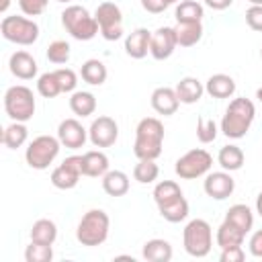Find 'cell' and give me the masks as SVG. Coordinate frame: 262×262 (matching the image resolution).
Here are the masks:
<instances>
[{"instance_id": "b9f144b4", "label": "cell", "mask_w": 262, "mask_h": 262, "mask_svg": "<svg viewBox=\"0 0 262 262\" xmlns=\"http://www.w3.org/2000/svg\"><path fill=\"white\" fill-rule=\"evenodd\" d=\"M246 23L252 31H260L262 33V6H256L252 4L248 10H246Z\"/></svg>"}, {"instance_id": "4316f807", "label": "cell", "mask_w": 262, "mask_h": 262, "mask_svg": "<svg viewBox=\"0 0 262 262\" xmlns=\"http://www.w3.org/2000/svg\"><path fill=\"white\" fill-rule=\"evenodd\" d=\"M80 76H82V80L86 84L100 86V84H104L108 72H106V66L100 59H86L82 63V68H80Z\"/></svg>"}, {"instance_id": "e575fe53", "label": "cell", "mask_w": 262, "mask_h": 262, "mask_svg": "<svg viewBox=\"0 0 262 262\" xmlns=\"http://www.w3.org/2000/svg\"><path fill=\"white\" fill-rule=\"evenodd\" d=\"M160 168L156 164V160H139L133 168V178L139 184H151L154 180H158Z\"/></svg>"}, {"instance_id": "30bf717a", "label": "cell", "mask_w": 262, "mask_h": 262, "mask_svg": "<svg viewBox=\"0 0 262 262\" xmlns=\"http://www.w3.org/2000/svg\"><path fill=\"white\" fill-rule=\"evenodd\" d=\"M100 35L106 41H117L123 35V12L115 2H100L94 10Z\"/></svg>"}, {"instance_id": "5b68a950", "label": "cell", "mask_w": 262, "mask_h": 262, "mask_svg": "<svg viewBox=\"0 0 262 262\" xmlns=\"http://www.w3.org/2000/svg\"><path fill=\"white\" fill-rule=\"evenodd\" d=\"M182 244L188 256L205 258L213 246V229L205 219H192L182 231Z\"/></svg>"}, {"instance_id": "7a4b0ae2", "label": "cell", "mask_w": 262, "mask_h": 262, "mask_svg": "<svg viewBox=\"0 0 262 262\" xmlns=\"http://www.w3.org/2000/svg\"><path fill=\"white\" fill-rule=\"evenodd\" d=\"M256 117V106L250 98H233L221 119V131L229 139H242Z\"/></svg>"}, {"instance_id": "e0dca14e", "label": "cell", "mask_w": 262, "mask_h": 262, "mask_svg": "<svg viewBox=\"0 0 262 262\" xmlns=\"http://www.w3.org/2000/svg\"><path fill=\"white\" fill-rule=\"evenodd\" d=\"M149 43H151V33L139 27L125 37V51L133 59H143L149 53Z\"/></svg>"}, {"instance_id": "7bdbcfd3", "label": "cell", "mask_w": 262, "mask_h": 262, "mask_svg": "<svg viewBox=\"0 0 262 262\" xmlns=\"http://www.w3.org/2000/svg\"><path fill=\"white\" fill-rule=\"evenodd\" d=\"M244 258H246V254H244V248L242 246L223 248L221 250V256H219L221 262H244Z\"/></svg>"}, {"instance_id": "ffe728a7", "label": "cell", "mask_w": 262, "mask_h": 262, "mask_svg": "<svg viewBox=\"0 0 262 262\" xmlns=\"http://www.w3.org/2000/svg\"><path fill=\"white\" fill-rule=\"evenodd\" d=\"M174 90H176L180 102H184V104H194V102L201 100V96H203V92H205V86H203L196 78L186 76V78H182V80L176 84Z\"/></svg>"}, {"instance_id": "7402d4cb", "label": "cell", "mask_w": 262, "mask_h": 262, "mask_svg": "<svg viewBox=\"0 0 262 262\" xmlns=\"http://www.w3.org/2000/svg\"><path fill=\"white\" fill-rule=\"evenodd\" d=\"M102 188L111 196H123L129 192V176L123 170H108L102 176Z\"/></svg>"}, {"instance_id": "277c9868", "label": "cell", "mask_w": 262, "mask_h": 262, "mask_svg": "<svg viewBox=\"0 0 262 262\" xmlns=\"http://www.w3.org/2000/svg\"><path fill=\"white\" fill-rule=\"evenodd\" d=\"M61 25L63 29L78 41H90L98 35V23L96 18L80 4H70L61 12Z\"/></svg>"}, {"instance_id": "484cf974", "label": "cell", "mask_w": 262, "mask_h": 262, "mask_svg": "<svg viewBox=\"0 0 262 262\" xmlns=\"http://www.w3.org/2000/svg\"><path fill=\"white\" fill-rule=\"evenodd\" d=\"M244 237H246V233L239 229V227H235L233 223H229L227 219L219 225V229H217V235H215V242H217V246L223 250V248H231V246H242L244 244Z\"/></svg>"}, {"instance_id": "1f68e13d", "label": "cell", "mask_w": 262, "mask_h": 262, "mask_svg": "<svg viewBox=\"0 0 262 262\" xmlns=\"http://www.w3.org/2000/svg\"><path fill=\"white\" fill-rule=\"evenodd\" d=\"M174 16H176V23H201L205 16V8L196 0H182L176 6Z\"/></svg>"}, {"instance_id": "f546056e", "label": "cell", "mask_w": 262, "mask_h": 262, "mask_svg": "<svg viewBox=\"0 0 262 262\" xmlns=\"http://www.w3.org/2000/svg\"><path fill=\"white\" fill-rule=\"evenodd\" d=\"M225 219H227L229 223H233L235 227H239L244 233H248V231L252 229V225H254V215H252V209H250L248 205H244V203L231 205V207L227 209Z\"/></svg>"}, {"instance_id": "ee69618b", "label": "cell", "mask_w": 262, "mask_h": 262, "mask_svg": "<svg viewBox=\"0 0 262 262\" xmlns=\"http://www.w3.org/2000/svg\"><path fill=\"white\" fill-rule=\"evenodd\" d=\"M141 6L151 14H160L170 6V0H141Z\"/></svg>"}, {"instance_id": "d4e9b609", "label": "cell", "mask_w": 262, "mask_h": 262, "mask_svg": "<svg viewBox=\"0 0 262 262\" xmlns=\"http://www.w3.org/2000/svg\"><path fill=\"white\" fill-rule=\"evenodd\" d=\"M174 33H176V43L180 47H192L203 37V25L201 23H178L174 27Z\"/></svg>"}, {"instance_id": "2e32d148", "label": "cell", "mask_w": 262, "mask_h": 262, "mask_svg": "<svg viewBox=\"0 0 262 262\" xmlns=\"http://www.w3.org/2000/svg\"><path fill=\"white\" fill-rule=\"evenodd\" d=\"M180 106V100H178V94L174 88L170 86H160L151 92V108L158 113V115H164V117H170L178 111Z\"/></svg>"}, {"instance_id": "7dc6e473", "label": "cell", "mask_w": 262, "mask_h": 262, "mask_svg": "<svg viewBox=\"0 0 262 262\" xmlns=\"http://www.w3.org/2000/svg\"><path fill=\"white\" fill-rule=\"evenodd\" d=\"M256 213L262 217V192L256 196Z\"/></svg>"}, {"instance_id": "7c38bea8", "label": "cell", "mask_w": 262, "mask_h": 262, "mask_svg": "<svg viewBox=\"0 0 262 262\" xmlns=\"http://www.w3.org/2000/svg\"><path fill=\"white\" fill-rule=\"evenodd\" d=\"M117 137H119V125L115 119H111L106 115L94 119L88 129V139L96 147H111V145H115Z\"/></svg>"}, {"instance_id": "f907efd6", "label": "cell", "mask_w": 262, "mask_h": 262, "mask_svg": "<svg viewBox=\"0 0 262 262\" xmlns=\"http://www.w3.org/2000/svg\"><path fill=\"white\" fill-rule=\"evenodd\" d=\"M250 4H256V6H262V0H248Z\"/></svg>"}, {"instance_id": "5bb4252c", "label": "cell", "mask_w": 262, "mask_h": 262, "mask_svg": "<svg viewBox=\"0 0 262 262\" xmlns=\"http://www.w3.org/2000/svg\"><path fill=\"white\" fill-rule=\"evenodd\" d=\"M203 188H205L207 196H211L215 201H223V199L231 196V192L235 190V180L231 178V174L227 170H223V172H209L205 176Z\"/></svg>"}, {"instance_id": "3957f363", "label": "cell", "mask_w": 262, "mask_h": 262, "mask_svg": "<svg viewBox=\"0 0 262 262\" xmlns=\"http://www.w3.org/2000/svg\"><path fill=\"white\" fill-rule=\"evenodd\" d=\"M108 229H111L108 215L102 209H90L82 215L76 227V239L86 248H94L106 242Z\"/></svg>"}, {"instance_id": "816d5d0a", "label": "cell", "mask_w": 262, "mask_h": 262, "mask_svg": "<svg viewBox=\"0 0 262 262\" xmlns=\"http://www.w3.org/2000/svg\"><path fill=\"white\" fill-rule=\"evenodd\" d=\"M57 2H63V4H70L72 0H57Z\"/></svg>"}, {"instance_id": "c3c4849f", "label": "cell", "mask_w": 262, "mask_h": 262, "mask_svg": "<svg viewBox=\"0 0 262 262\" xmlns=\"http://www.w3.org/2000/svg\"><path fill=\"white\" fill-rule=\"evenodd\" d=\"M8 6H10V0H2V2H0V12H6Z\"/></svg>"}, {"instance_id": "60d3db41", "label": "cell", "mask_w": 262, "mask_h": 262, "mask_svg": "<svg viewBox=\"0 0 262 262\" xmlns=\"http://www.w3.org/2000/svg\"><path fill=\"white\" fill-rule=\"evenodd\" d=\"M49 0H18V6L23 10V14L27 16H39L45 12Z\"/></svg>"}, {"instance_id": "ab89813d", "label": "cell", "mask_w": 262, "mask_h": 262, "mask_svg": "<svg viewBox=\"0 0 262 262\" xmlns=\"http://www.w3.org/2000/svg\"><path fill=\"white\" fill-rule=\"evenodd\" d=\"M57 78H59V84H61V92H74L76 86H78V76L74 70L70 68H59L55 70Z\"/></svg>"}, {"instance_id": "836d02e7", "label": "cell", "mask_w": 262, "mask_h": 262, "mask_svg": "<svg viewBox=\"0 0 262 262\" xmlns=\"http://www.w3.org/2000/svg\"><path fill=\"white\" fill-rule=\"evenodd\" d=\"M37 90L45 98H55L57 94H61V84H59V78H57L55 70L53 72H45V74H41L37 78Z\"/></svg>"}, {"instance_id": "52a82bcc", "label": "cell", "mask_w": 262, "mask_h": 262, "mask_svg": "<svg viewBox=\"0 0 262 262\" xmlns=\"http://www.w3.org/2000/svg\"><path fill=\"white\" fill-rule=\"evenodd\" d=\"M0 33L10 43H16V45H33L39 39V25L33 18L10 14V16H4L2 18Z\"/></svg>"}, {"instance_id": "9a60e30c", "label": "cell", "mask_w": 262, "mask_h": 262, "mask_svg": "<svg viewBox=\"0 0 262 262\" xmlns=\"http://www.w3.org/2000/svg\"><path fill=\"white\" fill-rule=\"evenodd\" d=\"M57 139L61 141V145L70 149H80L88 139V131L82 127L78 119H63L57 127Z\"/></svg>"}, {"instance_id": "f5cc1de1", "label": "cell", "mask_w": 262, "mask_h": 262, "mask_svg": "<svg viewBox=\"0 0 262 262\" xmlns=\"http://www.w3.org/2000/svg\"><path fill=\"white\" fill-rule=\"evenodd\" d=\"M174 2H178V0H170V4H174Z\"/></svg>"}, {"instance_id": "4fadbf2b", "label": "cell", "mask_w": 262, "mask_h": 262, "mask_svg": "<svg viewBox=\"0 0 262 262\" xmlns=\"http://www.w3.org/2000/svg\"><path fill=\"white\" fill-rule=\"evenodd\" d=\"M176 33H174V27H160L151 33V43H149V53L154 59L158 61H164L168 59L174 49H176Z\"/></svg>"}, {"instance_id": "db71d44e", "label": "cell", "mask_w": 262, "mask_h": 262, "mask_svg": "<svg viewBox=\"0 0 262 262\" xmlns=\"http://www.w3.org/2000/svg\"><path fill=\"white\" fill-rule=\"evenodd\" d=\"M260 57H262V47H260Z\"/></svg>"}, {"instance_id": "44dd1931", "label": "cell", "mask_w": 262, "mask_h": 262, "mask_svg": "<svg viewBox=\"0 0 262 262\" xmlns=\"http://www.w3.org/2000/svg\"><path fill=\"white\" fill-rule=\"evenodd\" d=\"M205 90L213 96V98H229L233 96L235 92V82L231 76L227 74H213L207 84H205Z\"/></svg>"}, {"instance_id": "74e56055", "label": "cell", "mask_w": 262, "mask_h": 262, "mask_svg": "<svg viewBox=\"0 0 262 262\" xmlns=\"http://www.w3.org/2000/svg\"><path fill=\"white\" fill-rule=\"evenodd\" d=\"M217 137V123L207 117H199L196 121V139L201 143H211Z\"/></svg>"}, {"instance_id": "603a6c76", "label": "cell", "mask_w": 262, "mask_h": 262, "mask_svg": "<svg viewBox=\"0 0 262 262\" xmlns=\"http://www.w3.org/2000/svg\"><path fill=\"white\" fill-rule=\"evenodd\" d=\"M158 211L166 221L178 223V221H184L188 217V201L182 194V196H176V199H172L164 205H158Z\"/></svg>"}, {"instance_id": "f35d334b", "label": "cell", "mask_w": 262, "mask_h": 262, "mask_svg": "<svg viewBox=\"0 0 262 262\" xmlns=\"http://www.w3.org/2000/svg\"><path fill=\"white\" fill-rule=\"evenodd\" d=\"M47 59L51 63H68V59H70V45L66 41H61V39L49 43V47H47Z\"/></svg>"}, {"instance_id": "681fc988", "label": "cell", "mask_w": 262, "mask_h": 262, "mask_svg": "<svg viewBox=\"0 0 262 262\" xmlns=\"http://www.w3.org/2000/svg\"><path fill=\"white\" fill-rule=\"evenodd\" d=\"M256 98H258V100H260V102H262V86H260V88H258V90H256Z\"/></svg>"}, {"instance_id": "d6986e66", "label": "cell", "mask_w": 262, "mask_h": 262, "mask_svg": "<svg viewBox=\"0 0 262 262\" xmlns=\"http://www.w3.org/2000/svg\"><path fill=\"white\" fill-rule=\"evenodd\" d=\"M108 172V158L100 149H90L82 154V174L92 178H102Z\"/></svg>"}, {"instance_id": "83f0119b", "label": "cell", "mask_w": 262, "mask_h": 262, "mask_svg": "<svg viewBox=\"0 0 262 262\" xmlns=\"http://www.w3.org/2000/svg\"><path fill=\"white\" fill-rule=\"evenodd\" d=\"M70 108L76 117H90L94 111H96V98L92 92H86V90H78V92H72V98H70Z\"/></svg>"}, {"instance_id": "cb8c5ba5", "label": "cell", "mask_w": 262, "mask_h": 262, "mask_svg": "<svg viewBox=\"0 0 262 262\" xmlns=\"http://www.w3.org/2000/svg\"><path fill=\"white\" fill-rule=\"evenodd\" d=\"M143 258L147 262H170L172 260V246L166 239L154 237L143 244Z\"/></svg>"}, {"instance_id": "8992f818", "label": "cell", "mask_w": 262, "mask_h": 262, "mask_svg": "<svg viewBox=\"0 0 262 262\" xmlns=\"http://www.w3.org/2000/svg\"><path fill=\"white\" fill-rule=\"evenodd\" d=\"M4 111L6 115L12 119V121H18V123H27L33 119L35 115V96H33V90L23 86V84H16V86H10L4 94Z\"/></svg>"}, {"instance_id": "bcb514c9", "label": "cell", "mask_w": 262, "mask_h": 262, "mask_svg": "<svg viewBox=\"0 0 262 262\" xmlns=\"http://www.w3.org/2000/svg\"><path fill=\"white\" fill-rule=\"evenodd\" d=\"M231 2L233 0H205V4L209 8H213V10H225V8L231 6Z\"/></svg>"}, {"instance_id": "6da1fadb", "label": "cell", "mask_w": 262, "mask_h": 262, "mask_svg": "<svg viewBox=\"0 0 262 262\" xmlns=\"http://www.w3.org/2000/svg\"><path fill=\"white\" fill-rule=\"evenodd\" d=\"M164 143V125L156 117H145L137 123L133 154L137 160H156L162 154Z\"/></svg>"}, {"instance_id": "f6af8a7d", "label": "cell", "mask_w": 262, "mask_h": 262, "mask_svg": "<svg viewBox=\"0 0 262 262\" xmlns=\"http://www.w3.org/2000/svg\"><path fill=\"white\" fill-rule=\"evenodd\" d=\"M250 254L256 256V258H262V229L254 231L252 237H250Z\"/></svg>"}, {"instance_id": "f1b7e54d", "label": "cell", "mask_w": 262, "mask_h": 262, "mask_svg": "<svg viewBox=\"0 0 262 262\" xmlns=\"http://www.w3.org/2000/svg\"><path fill=\"white\" fill-rule=\"evenodd\" d=\"M217 162H219V166L223 170L235 172V170H239L244 166V151H242V147H237L233 143L223 145L219 149V154H217Z\"/></svg>"}, {"instance_id": "d590c367", "label": "cell", "mask_w": 262, "mask_h": 262, "mask_svg": "<svg viewBox=\"0 0 262 262\" xmlns=\"http://www.w3.org/2000/svg\"><path fill=\"white\" fill-rule=\"evenodd\" d=\"M176 196H182V190H180L178 182H174V180H162L154 188V201H156V205H164V203H168V201H172Z\"/></svg>"}, {"instance_id": "8fae6325", "label": "cell", "mask_w": 262, "mask_h": 262, "mask_svg": "<svg viewBox=\"0 0 262 262\" xmlns=\"http://www.w3.org/2000/svg\"><path fill=\"white\" fill-rule=\"evenodd\" d=\"M80 176H84L82 174V156H70L51 172V184L59 190H70L78 184Z\"/></svg>"}, {"instance_id": "8d00e7d4", "label": "cell", "mask_w": 262, "mask_h": 262, "mask_svg": "<svg viewBox=\"0 0 262 262\" xmlns=\"http://www.w3.org/2000/svg\"><path fill=\"white\" fill-rule=\"evenodd\" d=\"M51 258H53V250L47 244L31 242L25 250V260L27 262H49Z\"/></svg>"}, {"instance_id": "4dcf8cb0", "label": "cell", "mask_w": 262, "mask_h": 262, "mask_svg": "<svg viewBox=\"0 0 262 262\" xmlns=\"http://www.w3.org/2000/svg\"><path fill=\"white\" fill-rule=\"evenodd\" d=\"M55 237H57V225L51 219H37L33 223V227H31V242L53 246Z\"/></svg>"}, {"instance_id": "9c48e42d", "label": "cell", "mask_w": 262, "mask_h": 262, "mask_svg": "<svg viewBox=\"0 0 262 262\" xmlns=\"http://www.w3.org/2000/svg\"><path fill=\"white\" fill-rule=\"evenodd\" d=\"M211 166H213V156L203 147H194L176 160L174 172L182 180H194V178L207 176Z\"/></svg>"}, {"instance_id": "ac0fdd59", "label": "cell", "mask_w": 262, "mask_h": 262, "mask_svg": "<svg viewBox=\"0 0 262 262\" xmlns=\"http://www.w3.org/2000/svg\"><path fill=\"white\" fill-rule=\"evenodd\" d=\"M8 68L18 80H33L37 76V61L29 51H14L8 59Z\"/></svg>"}, {"instance_id": "d6a6232c", "label": "cell", "mask_w": 262, "mask_h": 262, "mask_svg": "<svg viewBox=\"0 0 262 262\" xmlns=\"http://www.w3.org/2000/svg\"><path fill=\"white\" fill-rule=\"evenodd\" d=\"M29 137V129L25 123H18V121H12L8 127H4L2 131V143L8 147V149H16L20 147Z\"/></svg>"}, {"instance_id": "ba28073f", "label": "cell", "mask_w": 262, "mask_h": 262, "mask_svg": "<svg viewBox=\"0 0 262 262\" xmlns=\"http://www.w3.org/2000/svg\"><path fill=\"white\" fill-rule=\"evenodd\" d=\"M61 147V141L53 135H39L35 137L27 151H25V160L33 170H45L49 168V164H53V160L57 158Z\"/></svg>"}]
</instances>
